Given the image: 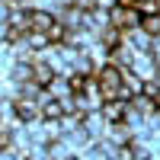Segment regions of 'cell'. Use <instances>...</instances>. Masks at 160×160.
Listing matches in <instances>:
<instances>
[{
    "label": "cell",
    "instance_id": "7",
    "mask_svg": "<svg viewBox=\"0 0 160 160\" xmlns=\"http://www.w3.org/2000/svg\"><path fill=\"white\" fill-rule=\"evenodd\" d=\"M135 10L141 13V16H151V13H160V0H138Z\"/></svg>",
    "mask_w": 160,
    "mask_h": 160
},
{
    "label": "cell",
    "instance_id": "2",
    "mask_svg": "<svg viewBox=\"0 0 160 160\" xmlns=\"http://www.w3.org/2000/svg\"><path fill=\"white\" fill-rule=\"evenodd\" d=\"M55 19V10H29V32H48Z\"/></svg>",
    "mask_w": 160,
    "mask_h": 160
},
{
    "label": "cell",
    "instance_id": "3",
    "mask_svg": "<svg viewBox=\"0 0 160 160\" xmlns=\"http://www.w3.org/2000/svg\"><path fill=\"white\" fill-rule=\"evenodd\" d=\"M55 77H58V74L51 71V64H45L42 58H35V61H32V83H35V87L48 90V87H51V80H55Z\"/></svg>",
    "mask_w": 160,
    "mask_h": 160
},
{
    "label": "cell",
    "instance_id": "1",
    "mask_svg": "<svg viewBox=\"0 0 160 160\" xmlns=\"http://www.w3.org/2000/svg\"><path fill=\"white\" fill-rule=\"evenodd\" d=\"M109 26H115V29H122V32H131V29H138L141 26V13L135 7H125V3H115L109 10Z\"/></svg>",
    "mask_w": 160,
    "mask_h": 160
},
{
    "label": "cell",
    "instance_id": "8",
    "mask_svg": "<svg viewBox=\"0 0 160 160\" xmlns=\"http://www.w3.org/2000/svg\"><path fill=\"white\" fill-rule=\"evenodd\" d=\"M64 160H80V157H77V154H68V157H64Z\"/></svg>",
    "mask_w": 160,
    "mask_h": 160
},
{
    "label": "cell",
    "instance_id": "5",
    "mask_svg": "<svg viewBox=\"0 0 160 160\" xmlns=\"http://www.w3.org/2000/svg\"><path fill=\"white\" fill-rule=\"evenodd\" d=\"M138 29H144L151 38H160V13H151V16H141V26Z\"/></svg>",
    "mask_w": 160,
    "mask_h": 160
},
{
    "label": "cell",
    "instance_id": "6",
    "mask_svg": "<svg viewBox=\"0 0 160 160\" xmlns=\"http://www.w3.org/2000/svg\"><path fill=\"white\" fill-rule=\"evenodd\" d=\"M26 45H29L32 51H45L51 42H48V35H45V32H26Z\"/></svg>",
    "mask_w": 160,
    "mask_h": 160
},
{
    "label": "cell",
    "instance_id": "4",
    "mask_svg": "<svg viewBox=\"0 0 160 160\" xmlns=\"http://www.w3.org/2000/svg\"><path fill=\"white\" fill-rule=\"evenodd\" d=\"M99 112H102L106 122H122L125 112H128V102H125V99H109V102L99 106Z\"/></svg>",
    "mask_w": 160,
    "mask_h": 160
}]
</instances>
